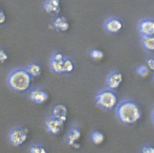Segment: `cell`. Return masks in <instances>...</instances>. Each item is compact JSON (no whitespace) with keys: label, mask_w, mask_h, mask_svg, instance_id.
<instances>
[{"label":"cell","mask_w":154,"mask_h":153,"mask_svg":"<svg viewBox=\"0 0 154 153\" xmlns=\"http://www.w3.org/2000/svg\"><path fill=\"white\" fill-rule=\"evenodd\" d=\"M116 115L122 123L131 125L140 119L142 110L137 102L130 99H125L116 106Z\"/></svg>","instance_id":"cell-1"},{"label":"cell","mask_w":154,"mask_h":153,"mask_svg":"<svg viewBox=\"0 0 154 153\" xmlns=\"http://www.w3.org/2000/svg\"><path fill=\"white\" fill-rule=\"evenodd\" d=\"M7 82L9 87L13 92L23 94L29 90L32 83V77L26 69L17 68L9 73Z\"/></svg>","instance_id":"cell-2"},{"label":"cell","mask_w":154,"mask_h":153,"mask_svg":"<svg viewBox=\"0 0 154 153\" xmlns=\"http://www.w3.org/2000/svg\"><path fill=\"white\" fill-rule=\"evenodd\" d=\"M97 104L106 110H112L118 104V98L114 90L104 89L100 90L96 96Z\"/></svg>","instance_id":"cell-3"},{"label":"cell","mask_w":154,"mask_h":153,"mask_svg":"<svg viewBox=\"0 0 154 153\" xmlns=\"http://www.w3.org/2000/svg\"><path fill=\"white\" fill-rule=\"evenodd\" d=\"M28 130L22 126H16L9 131V141L14 147H19L23 145L27 140Z\"/></svg>","instance_id":"cell-4"},{"label":"cell","mask_w":154,"mask_h":153,"mask_svg":"<svg viewBox=\"0 0 154 153\" xmlns=\"http://www.w3.org/2000/svg\"><path fill=\"white\" fill-rule=\"evenodd\" d=\"M123 23L121 19L116 16H110L106 19L104 22V28L109 34H115L121 31Z\"/></svg>","instance_id":"cell-5"},{"label":"cell","mask_w":154,"mask_h":153,"mask_svg":"<svg viewBox=\"0 0 154 153\" xmlns=\"http://www.w3.org/2000/svg\"><path fill=\"white\" fill-rule=\"evenodd\" d=\"M138 30L142 37L154 36V19L144 18L138 24Z\"/></svg>","instance_id":"cell-6"},{"label":"cell","mask_w":154,"mask_h":153,"mask_svg":"<svg viewBox=\"0 0 154 153\" xmlns=\"http://www.w3.org/2000/svg\"><path fill=\"white\" fill-rule=\"evenodd\" d=\"M65 122L50 115L46 120L45 126L48 133L52 135L59 134L63 128Z\"/></svg>","instance_id":"cell-7"},{"label":"cell","mask_w":154,"mask_h":153,"mask_svg":"<svg viewBox=\"0 0 154 153\" xmlns=\"http://www.w3.org/2000/svg\"><path fill=\"white\" fill-rule=\"evenodd\" d=\"M123 80V75L118 70L110 71L106 77V83L107 87L113 90L118 89Z\"/></svg>","instance_id":"cell-8"},{"label":"cell","mask_w":154,"mask_h":153,"mask_svg":"<svg viewBox=\"0 0 154 153\" xmlns=\"http://www.w3.org/2000/svg\"><path fill=\"white\" fill-rule=\"evenodd\" d=\"M29 98L35 104H42L48 100L49 95L47 92L42 89L35 88L30 91L29 94Z\"/></svg>","instance_id":"cell-9"},{"label":"cell","mask_w":154,"mask_h":153,"mask_svg":"<svg viewBox=\"0 0 154 153\" xmlns=\"http://www.w3.org/2000/svg\"><path fill=\"white\" fill-rule=\"evenodd\" d=\"M82 136L80 129L77 127H72L69 129L65 136V142L67 145L72 146L75 142H78Z\"/></svg>","instance_id":"cell-10"},{"label":"cell","mask_w":154,"mask_h":153,"mask_svg":"<svg viewBox=\"0 0 154 153\" xmlns=\"http://www.w3.org/2000/svg\"><path fill=\"white\" fill-rule=\"evenodd\" d=\"M68 111L65 105L57 104L53 107L51 110V115L59 120L65 122L67 118Z\"/></svg>","instance_id":"cell-11"},{"label":"cell","mask_w":154,"mask_h":153,"mask_svg":"<svg viewBox=\"0 0 154 153\" xmlns=\"http://www.w3.org/2000/svg\"><path fill=\"white\" fill-rule=\"evenodd\" d=\"M43 7L48 14H58L60 10V0H45Z\"/></svg>","instance_id":"cell-12"},{"label":"cell","mask_w":154,"mask_h":153,"mask_svg":"<svg viewBox=\"0 0 154 153\" xmlns=\"http://www.w3.org/2000/svg\"><path fill=\"white\" fill-rule=\"evenodd\" d=\"M53 26L59 32H65L69 30V25L65 17L60 16H55L52 21Z\"/></svg>","instance_id":"cell-13"},{"label":"cell","mask_w":154,"mask_h":153,"mask_svg":"<svg viewBox=\"0 0 154 153\" xmlns=\"http://www.w3.org/2000/svg\"><path fill=\"white\" fill-rule=\"evenodd\" d=\"M28 73L30 74L32 78L36 77L40 75L42 73V66L37 62H32L29 63L26 68Z\"/></svg>","instance_id":"cell-14"},{"label":"cell","mask_w":154,"mask_h":153,"mask_svg":"<svg viewBox=\"0 0 154 153\" xmlns=\"http://www.w3.org/2000/svg\"><path fill=\"white\" fill-rule=\"evenodd\" d=\"M63 61H60L51 58L50 60V68L51 70L55 74H63Z\"/></svg>","instance_id":"cell-15"},{"label":"cell","mask_w":154,"mask_h":153,"mask_svg":"<svg viewBox=\"0 0 154 153\" xmlns=\"http://www.w3.org/2000/svg\"><path fill=\"white\" fill-rule=\"evenodd\" d=\"M142 44L146 50L148 52H154V36L142 37Z\"/></svg>","instance_id":"cell-16"},{"label":"cell","mask_w":154,"mask_h":153,"mask_svg":"<svg viewBox=\"0 0 154 153\" xmlns=\"http://www.w3.org/2000/svg\"><path fill=\"white\" fill-rule=\"evenodd\" d=\"M91 141L95 145H100L104 141L105 139L104 134L102 131L94 130L90 134Z\"/></svg>","instance_id":"cell-17"},{"label":"cell","mask_w":154,"mask_h":153,"mask_svg":"<svg viewBox=\"0 0 154 153\" xmlns=\"http://www.w3.org/2000/svg\"><path fill=\"white\" fill-rule=\"evenodd\" d=\"M63 69L65 74H71L74 70V62L71 58L65 56L63 61Z\"/></svg>","instance_id":"cell-18"},{"label":"cell","mask_w":154,"mask_h":153,"mask_svg":"<svg viewBox=\"0 0 154 153\" xmlns=\"http://www.w3.org/2000/svg\"><path fill=\"white\" fill-rule=\"evenodd\" d=\"M29 151L32 153H45L47 152L44 146L38 143L30 145L29 147Z\"/></svg>","instance_id":"cell-19"},{"label":"cell","mask_w":154,"mask_h":153,"mask_svg":"<svg viewBox=\"0 0 154 153\" xmlns=\"http://www.w3.org/2000/svg\"><path fill=\"white\" fill-rule=\"evenodd\" d=\"M90 56L94 60H100L104 58V53L99 49H91L90 51Z\"/></svg>","instance_id":"cell-20"},{"label":"cell","mask_w":154,"mask_h":153,"mask_svg":"<svg viewBox=\"0 0 154 153\" xmlns=\"http://www.w3.org/2000/svg\"><path fill=\"white\" fill-rule=\"evenodd\" d=\"M149 69L148 66L140 65L136 69V72L140 76L146 77L149 74Z\"/></svg>","instance_id":"cell-21"},{"label":"cell","mask_w":154,"mask_h":153,"mask_svg":"<svg viewBox=\"0 0 154 153\" xmlns=\"http://www.w3.org/2000/svg\"><path fill=\"white\" fill-rule=\"evenodd\" d=\"M65 55H63V53L59 52H56L54 53H53L52 55L51 56V58H52L53 60H55L57 61H63V59L65 58Z\"/></svg>","instance_id":"cell-22"},{"label":"cell","mask_w":154,"mask_h":153,"mask_svg":"<svg viewBox=\"0 0 154 153\" xmlns=\"http://www.w3.org/2000/svg\"><path fill=\"white\" fill-rule=\"evenodd\" d=\"M8 58V54L6 50L3 49H0V63H5Z\"/></svg>","instance_id":"cell-23"},{"label":"cell","mask_w":154,"mask_h":153,"mask_svg":"<svg viewBox=\"0 0 154 153\" xmlns=\"http://www.w3.org/2000/svg\"><path fill=\"white\" fill-rule=\"evenodd\" d=\"M141 152L143 153H154V147L151 145H145L142 148Z\"/></svg>","instance_id":"cell-24"},{"label":"cell","mask_w":154,"mask_h":153,"mask_svg":"<svg viewBox=\"0 0 154 153\" xmlns=\"http://www.w3.org/2000/svg\"><path fill=\"white\" fill-rule=\"evenodd\" d=\"M6 21V15L5 12L0 9V25L4 24Z\"/></svg>","instance_id":"cell-25"},{"label":"cell","mask_w":154,"mask_h":153,"mask_svg":"<svg viewBox=\"0 0 154 153\" xmlns=\"http://www.w3.org/2000/svg\"><path fill=\"white\" fill-rule=\"evenodd\" d=\"M147 66L149 69L154 71V58H150L147 61Z\"/></svg>","instance_id":"cell-26"},{"label":"cell","mask_w":154,"mask_h":153,"mask_svg":"<svg viewBox=\"0 0 154 153\" xmlns=\"http://www.w3.org/2000/svg\"><path fill=\"white\" fill-rule=\"evenodd\" d=\"M151 118H152V122L154 124V109L152 112V114H151Z\"/></svg>","instance_id":"cell-27"},{"label":"cell","mask_w":154,"mask_h":153,"mask_svg":"<svg viewBox=\"0 0 154 153\" xmlns=\"http://www.w3.org/2000/svg\"><path fill=\"white\" fill-rule=\"evenodd\" d=\"M153 79H154V75H153Z\"/></svg>","instance_id":"cell-28"}]
</instances>
